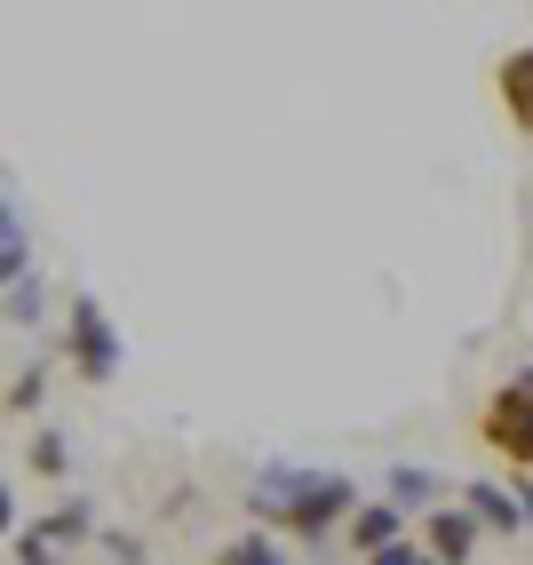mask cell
Listing matches in <instances>:
<instances>
[{
    "mask_svg": "<svg viewBox=\"0 0 533 565\" xmlns=\"http://www.w3.org/2000/svg\"><path fill=\"white\" fill-rule=\"evenodd\" d=\"M32 470H41V478H64V470H72L64 438H32Z\"/></svg>",
    "mask_w": 533,
    "mask_h": 565,
    "instance_id": "14",
    "label": "cell"
},
{
    "mask_svg": "<svg viewBox=\"0 0 533 565\" xmlns=\"http://www.w3.org/2000/svg\"><path fill=\"white\" fill-rule=\"evenodd\" d=\"M493 88H502V111H510V128L533 136V41L510 49L502 64H493Z\"/></svg>",
    "mask_w": 533,
    "mask_h": 565,
    "instance_id": "5",
    "label": "cell"
},
{
    "mask_svg": "<svg viewBox=\"0 0 533 565\" xmlns=\"http://www.w3.org/2000/svg\"><path fill=\"white\" fill-rule=\"evenodd\" d=\"M41 398H49V374H41V366H24L17 383H9V414H32Z\"/></svg>",
    "mask_w": 533,
    "mask_h": 565,
    "instance_id": "13",
    "label": "cell"
},
{
    "mask_svg": "<svg viewBox=\"0 0 533 565\" xmlns=\"http://www.w3.org/2000/svg\"><path fill=\"white\" fill-rule=\"evenodd\" d=\"M478 446H486V455H502L510 470H533V366H518L510 383L486 398V414H478Z\"/></svg>",
    "mask_w": 533,
    "mask_h": 565,
    "instance_id": "2",
    "label": "cell"
},
{
    "mask_svg": "<svg viewBox=\"0 0 533 565\" xmlns=\"http://www.w3.org/2000/svg\"><path fill=\"white\" fill-rule=\"evenodd\" d=\"M470 510H478V525H486V534H525V502H518V486H510V494H502V486H470Z\"/></svg>",
    "mask_w": 533,
    "mask_h": 565,
    "instance_id": "7",
    "label": "cell"
},
{
    "mask_svg": "<svg viewBox=\"0 0 533 565\" xmlns=\"http://www.w3.org/2000/svg\"><path fill=\"white\" fill-rule=\"evenodd\" d=\"M17 565H56V542H41V534H17Z\"/></svg>",
    "mask_w": 533,
    "mask_h": 565,
    "instance_id": "15",
    "label": "cell"
},
{
    "mask_svg": "<svg viewBox=\"0 0 533 565\" xmlns=\"http://www.w3.org/2000/svg\"><path fill=\"white\" fill-rule=\"evenodd\" d=\"M518 502H525V518H533V470H518Z\"/></svg>",
    "mask_w": 533,
    "mask_h": 565,
    "instance_id": "16",
    "label": "cell"
},
{
    "mask_svg": "<svg viewBox=\"0 0 533 565\" xmlns=\"http://www.w3.org/2000/svg\"><path fill=\"white\" fill-rule=\"evenodd\" d=\"M391 502H406V510H438V478H430V470H391Z\"/></svg>",
    "mask_w": 533,
    "mask_h": 565,
    "instance_id": "11",
    "label": "cell"
},
{
    "mask_svg": "<svg viewBox=\"0 0 533 565\" xmlns=\"http://www.w3.org/2000/svg\"><path fill=\"white\" fill-rule=\"evenodd\" d=\"M478 534H486V525H478L470 502H462V510H423V542H430L446 565H470V557H478Z\"/></svg>",
    "mask_w": 533,
    "mask_h": 565,
    "instance_id": "4",
    "label": "cell"
},
{
    "mask_svg": "<svg viewBox=\"0 0 533 565\" xmlns=\"http://www.w3.org/2000/svg\"><path fill=\"white\" fill-rule=\"evenodd\" d=\"M215 565H287V557H279L271 534H239V542H223V550H215Z\"/></svg>",
    "mask_w": 533,
    "mask_h": 565,
    "instance_id": "10",
    "label": "cell"
},
{
    "mask_svg": "<svg viewBox=\"0 0 533 565\" xmlns=\"http://www.w3.org/2000/svg\"><path fill=\"white\" fill-rule=\"evenodd\" d=\"M0 295H9V327H41V271L0 279Z\"/></svg>",
    "mask_w": 533,
    "mask_h": 565,
    "instance_id": "9",
    "label": "cell"
},
{
    "mask_svg": "<svg viewBox=\"0 0 533 565\" xmlns=\"http://www.w3.org/2000/svg\"><path fill=\"white\" fill-rule=\"evenodd\" d=\"M406 534V502H366V510H351V550L359 557H374L383 542H398Z\"/></svg>",
    "mask_w": 533,
    "mask_h": 565,
    "instance_id": "6",
    "label": "cell"
},
{
    "mask_svg": "<svg viewBox=\"0 0 533 565\" xmlns=\"http://www.w3.org/2000/svg\"><path fill=\"white\" fill-rule=\"evenodd\" d=\"M359 510V494H351V478H327V470H302V486L295 494H279V502H255V518L263 525H279L287 542H327L342 518Z\"/></svg>",
    "mask_w": 533,
    "mask_h": 565,
    "instance_id": "1",
    "label": "cell"
},
{
    "mask_svg": "<svg viewBox=\"0 0 533 565\" xmlns=\"http://www.w3.org/2000/svg\"><path fill=\"white\" fill-rule=\"evenodd\" d=\"M359 565H446V557H438L430 542H406V534H398V542H383V550L359 557Z\"/></svg>",
    "mask_w": 533,
    "mask_h": 565,
    "instance_id": "12",
    "label": "cell"
},
{
    "mask_svg": "<svg viewBox=\"0 0 533 565\" xmlns=\"http://www.w3.org/2000/svg\"><path fill=\"white\" fill-rule=\"evenodd\" d=\"M64 343H72V366H81V383L104 391L111 374H120V327H111V311L96 303V295H72V327H64Z\"/></svg>",
    "mask_w": 533,
    "mask_h": 565,
    "instance_id": "3",
    "label": "cell"
},
{
    "mask_svg": "<svg viewBox=\"0 0 533 565\" xmlns=\"http://www.w3.org/2000/svg\"><path fill=\"white\" fill-rule=\"evenodd\" d=\"M32 534L56 542V550H72V542H88V534H96V510H88V502H64V510H49L41 525H32Z\"/></svg>",
    "mask_w": 533,
    "mask_h": 565,
    "instance_id": "8",
    "label": "cell"
}]
</instances>
